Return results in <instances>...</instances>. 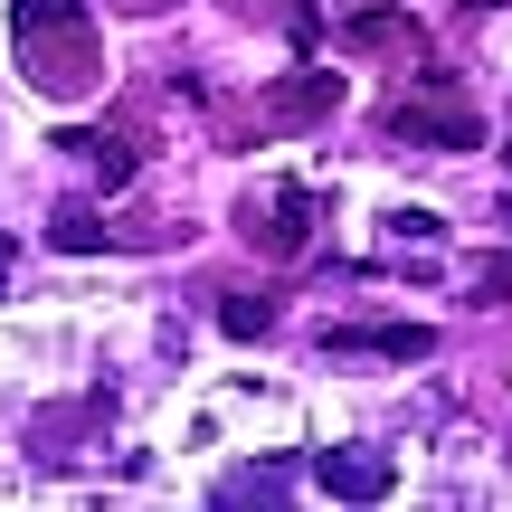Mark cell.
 I'll list each match as a JSON object with an SVG mask.
<instances>
[{"label": "cell", "mask_w": 512, "mask_h": 512, "mask_svg": "<svg viewBox=\"0 0 512 512\" xmlns=\"http://www.w3.org/2000/svg\"><path fill=\"white\" fill-rule=\"evenodd\" d=\"M86 162L105 171V190H124V181H133V143H124V133H86Z\"/></svg>", "instance_id": "cell-8"}, {"label": "cell", "mask_w": 512, "mask_h": 512, "mask_svg": "<svg viewBox=\"0 0 512 512\" xmlns=\"http://www.w3.org/2000/svg\"><path fill=\"white\" fill-rule=\"evenodd\" d=\"M389 133H399V143H437V152H465V143H484V114L465 105V95L427 86V95H399V105H389Z\"/></svg>", "instance_id": "cell-2"}, {"label": "cell", "mask_w": 512, "mask_h": 512, "mask_svg": "<svg viewBox=\"0 0 512 512\" xmlns=\"http://www.w3.org/2000/svg\"><path fill=\"white\" fill-rule=\"evenodd\" d=\"M332 105H342V76L304 67V76H285V86L266 95V124H313V114H332Z\"/></svg>", "instance_id": "cell-6"}, {"label": "cell", "mask_w": 512, "mask_h": 512, "mask_svg": "<svg viewBox=\"0 0 512 512\" xmlns=\"http://www.w3.org/2000/svg\"><path fill=\"white\" fill-rule=\"evenodd\" d=\"M48 238L67 247V256H86V247H105V228H95L86 209H57V228H48Z\"/></svg>", "instance_id": "cell-10"}, {"label": "cell", "mask_w": 512, "mask_h": 512, "mask_svg": "<svg viewBox=\"0 0 512 512\" xmlns=\"http://www.w3.org/2000/svg\"><path fill=\"white\" fill-rule=\"evenodd\" d=\"M19 29V67H29L38 95H86L95 86V19L86 0H10Z\"/></svg>", "instance_id": "cell-1"}, {"label": "cell", "mask_w": 512, "mask_h": 512, "mask_svg": "<svg viewBox=\"0 0 512 512\" xmlns=\"http://www.w3.org/2000/svg\"><path fill=\"white\" fill-rule=\"evenodd\" d=\"M219 323L247 342V332H266V323H275V304H266V294H228V304H219Z\"/></svg>", "instance_id": "cell-9"}, {"label": "cell", "mask_w": 512, "mask_h": 512, "mask_svg": "<svg viewBox=\"0 0 512 512\" xmlns=\"http://www.w3.org/2000/svg\"><path fill=\"white\" fill-rule=\"evenodd\" d=\"M313 484L342 494V503H380L389 484H399V465H389L380 446H323V456H313Z\"/></svg>", "instance_id": "cell-4"}, {"label": "cell", "mask_w": 512, "mask_h": 512, "mask_svg": "<svg viewBox=\"0 0 512 512\" xmlns=\"http://www.w3.org/2000/svg\"><path fill=\"white\" fill-rule=\"evenodd\" d=\"M124 10H162V0H124Z\"/></svg>", "instance_id": "cell-12"}, {"label": "cell", "mask_w": 512, "mask_h": 512, "mask_svg": "<svg viewBox=\"0 0 512 512\" xmlns=\"http://www.w3.org/2000/svg\"><path fill=\"white\" fill-rule=\"evenodd\" d=\"M342 351H389V361H427L437 351V332L427 323H380V332H332Z\"/></svg>", "instance_id": "cell-7"}, {"label": "cell", "mask_w": 512, "mask_h": 512, "mask_svg": "<svg viewBox=\"0 0 512 512\" xmlns=\"http://www.w3.org/2000/svg\"><path fill=\"white\" fill-rule=\"evenodd\" d=\"M10 256H19V247H10V238H0V275H10Z\"/></svg>", "instance_id": "cell-11"}, {"label": "cell", "mask_w": 512, "mask_h": 512, "mask_svg": "<svg viewBox=\"0 0 512 512\" xmlns=\"http://www.w3.org/2000/svg\"><path fill=\"white\" fill-rule=\"evenodd\" d=\"M342 48L351 57H427V29L408 10H351L342 19Z\"/></svg>", "instance_id": "cell-5"}, {"label": "cell", "mask_w": 512, "mask_h": 512, "mask_svg": "<svg viewBox=\"0 0 512 512\" xmlns=\"http://www.w3.org/2000/svg\"><path fill=\"white\" fill-rule=\"evenodd\" d=\"M247 238L266 247V256H304V238H313V190L304 181H275L266 200H247Z\"/></svg>", "instance_id": "cell-3"}]
</instances>
